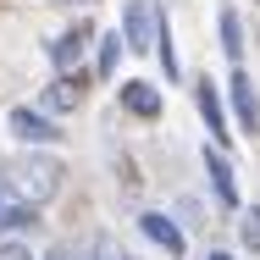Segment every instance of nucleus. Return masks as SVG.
Segmentation results:
<instances>
[{
    "instance_id": "nucleus-19",
    "label": "nucleus",
    "mask_w": 260,
    "mask_h": 260,
    "mask_svg": "<svg viewBox=\"0 0 260 260\" xmlns=\"http://www.w3.org/2000/svg\"><path fill=\"white\" fill-rule=\"evenodd\" d=\"M39 260H83V244H67V238H55V244H50Z\"/></svg>"
},
{
    "instance_id": "nucleus-3",
    "label": "nucleus",
    "mask_w": 260,
    "mask_h": 260,
    "mask_svg": "<svg viewBox=\"0 0 260 260\" xmlns=\"http://www.w3.org/2000/svg\"><path fill=\"white\" fill-rule=\"evenodd\" d=\"M94 39H100V22H94L89 11H72V22H61L50 39H45V61H50V72H78V67H89Z\"/></svg>"
},
{
    "instance_id": "nucleus-17",
    "label": "nucleus",
    "mask_w": 260,
    "mask_h": 260,
    "mask_svg": "<svg viewBox=\"0 0 260 260\" xmlns=\"http://www.w3.org/2000/svg\"><path fill=\"white\" fill-rule=\"evenodd\" d=\"M172 216H177L188 233H200V227H205V200H200V194H177V200H172Z\"/></svg>"
},
{
    "instance_id": "nucleus-15",
    "label": "nucleus",
    "mask_w": 260,
    "mask_h": 260,
    "mask_svg": "<svg viewBox=\"0 0 260 260\" xmlns=\"http://www.w3.org/2000/svg\"><path fill=\"white\" fill-rule=\"evenodd\" d=\"M83 260H139V255H133L116 233H94V238L83 244Z\"/></svg>"
},
{
    "instance_id": "nucleus-24",
    "label": "nucleus",
    "mask_w": 260,
    "mask_h": 260,
    "mask_svg": "<svg viewBox=\"0 0 260 260\" xmlns=\"http://www.w3.org/2000/svg\"><path fill=\"white\" fill-rule=\"evenodd\" d=\"M249 6H255V17H260V0H249Z\"/></svg>"
},
{
    "instance_id": "nucleus-8",
    "label": "nucleus",
    "mask_w": 260,
    "mask_h": 260,
    "mask_svg": "<svg viewBox=\"0 0 260 260\" xmlns=\"http://www.w3.org/2000/svg\"><path fill=\"white\" fill-rule=\"evenodd\" d=\"M89 89H94V72H89V67H78V72H50L45 89H39V105L67 122V116H78V111L89 105Z\"/></svg>"
},
{
    "instance_id": "nucleus-18",
    "label": "nucleus",
    "mask_w": 260,
    "mask_h": 260,
    "mask_svg": "<svg viewBox=\"0 0 260 260\" xmlns=\"http://www.w3.org/2000/svg\"><path fill=\"white\" fill-rule=\"evenodd\" d=\"M0 260H39L28 249V238H0Z\"/></svg>"
},
{
    "instance_id": "nucleus-4",
    "label": "nucleus",
    "mask_w": 260,
    "mask_h": 260,
    "mask_svg": "<svg viewBox=\"0 0 260 260\" xmlns=\"http://www.w3.org/2000/svg\"><path fill=\"white\" fill-rule=\"evenodd\" d=\"M200 177H205V200L221 216H238L244 210V188H238V160L233 150H221V144H200Z\"/></svg>"
},
{
    "instance_id": "nucleus-13",
    "label": "nucleus",
    "mask_w": 260,
    "mask_h": 260,
    "mask_svg": "<svg viewBox=\"0 0 260 260\" xmlns=\"http://www.w3.org/2000/svg\"><path fill=\"white\" fill-rule=\"evenodd\" d=\"M155 61H160V83H183V55H177V34H172V11L160 0V28H155Z\"/></svg>"
},
{
    "instance_id": "nucleus-22",
    "label": "nucleus",
    "mask_w": 260,
    "mask_h": 260,
    "mask_svg": "<svg viewBox=\"0 0 260 260\" xmlns=\"http://www.w3.org/2000/svg\"><path fill=\"white\" fill-rule=\"evenodd\" d=\"M6 200H11V194H6V183H0V210H6Z\"/></svg>"
},
{
    "instance_id": "nucleus-14",
    "label": "nucleus",
    "mask_w": 260,
    "mask_h": 260,
    "mask_svg": "<svg viewBox=\"0 0 260 260\" xmlns=\"http://www.w3.org/2000/svg\"><path fill=\"white\" fill-rule=\"evenodd\" d=\"M45 227V205H28V200H6L0 210V238H28V233H39Z\"/></svg>"
},
{
    "instance_id": "nucleus-6",
    "label": "nucleus",
    "mask_w": 260,
    "mask_h": 260,
    "mask_svg": "<svg viewBox=\"0 0 260 260\" xmlns=\"http://www.w3.org/2000/svg\"><path fill=\"white\" fill-rule=\"evenodd\" d=\"M133 227H139V238H144L150 249H160L166 260H188V227H183L172 210H160V205H139Z\"/></svg>"
},
{
    "instance_id": "nucleus-2",
    "label": "nucleus",
    "mask_w": 260,
    "mask_h": 260,
    "mask_svg": "<svg viewBox=\"0 0 260 260\" xmlns=\"http://www.w3.org/2000/svg\"><path fill=\"white\" fill-rule=\"evenodd\" d=\"M6 133H11L17 150H61V144H67V122L50 116L39 100L6 105Z\"/></svg>"
},
{
    "instance_id": "nucleus-5",
    "label": "nucleus",
    "mask_w": 260,
    "mask_h": 260,
    "mask_svg": "<svg viewBox=\"0 0 260 260\" xmlns=\"http://www.w3.org/2000/svg\"><path fill=\"white\" fill-rule=\"evenodd\" d=\"M188 100H194V116H200L205 139L221 144V150H233L238 127H233V111H227V89H221L210 72H194V78H188Z\"/></svg>"
},
{
    "instance_id": "nucleus-1",
    "label": "nucleus",
    "mask_w": 260,
    "mask_h": 260,
    "mask_svg": "<svg viewBox=\"0 0 260 260\" xmlns=\"http://www.w3.org/2000/svg\"><path fill=\"white\" fill-rule=\"evenodd\" d=\"M0 183H6V194H17L28 205H50L67 188V160L55 150H11L0 160Z\"/></svg>"
},
{
    "instance_id": "nucleus-16",
    "label": "nucleus",
    "mask_w": 260,
    "mask_h": 260,
    "mask_svg": "<svg viewBox=\"0 0 260 260\" xmlns=\"http://www.w3.org/2000/svg\"><path fill=\"white\" fill-rule=\"evenodd\" d=\"M233 227H238V244H244L249 255H260V200H249V205L238 210Z\"/></svg>"
},
{
    "instance_id": "nucleus-12",
    "label": "nucleus",
    "mask_w": 260,
    "mask_h": 260,
    "mask_svg": "<svg viewBox=\"0 0 260 260\" xmlns=\"http://www.w3.org/2000/svg\"><path fill=\"white\" fill-rule=\"evenodd\" d=\"M122 61H127V39H122V28H100V39H94V55H89V72H94V83H116Z\"/></svg>"
},
{
    "instance_id": "nucleus-7",
    "label": "nucleus",
    "mask_w": 260,
    "mask_h": 260,
    "mask_svg": "<svg viewBox=\"0 0 260 260\" xmlns=\"http://www.w3.org/2000/svg\"><path fill=\"white\" fill-rule=\"evenodd\" d=\"M227 111H233V127H238V139H260V83L249 78V67H227Z\"/></svg>"
},
{
    "instance_id": "nucleus-20",
    "label": "nucleus",
    "mask_w": 260,
    "mask_h": 260,
    "mask_svg": "<svg viewBox=\"0 0 260 260\" xmlns=\"http://www.w3.org/2000/svg\"><path fill=\"white\" fill-rule=\"evenodd\" d=\"M39 6H55V11H89V6H100V0H39Z\"/></svg>"
},
{
    "instance_id": "nucleus-21",
    "label": "nucleus",
    "mask_w": 260,
    "mask_h": 260,
    "mask_svg": "<svg viewBox=\"0 0 260 260\" xmlns=\"http://www.w3.org/2000/svg\"><path fill=\"white\" fill-rule=\"evenodd\" d=\"M200 260H238V249H227V244H210Z\"/></svg>"
},
{
    "instance_id": "nucleus-11",
    "label": "nucleus",
    "mask_w": 260,
    "mask_h": 260,
    "mask_svg": "<svg viewBox=\"0 0 260 260\" xmlns=\"http://www.w3.org/2000/svg\"><path fill=\"white\" fill-rule=\"evenodd\" d=\"M116 111L133 122H160L166 116V89L155 78H116Z\"/></svg>"
},
{
    "instance_id": "nucleus-10",
    "label": "nucleus",
    "mask_w": 260,
    "mask_h": 260,
    "mask_svg": "<svg viewBox=\"0 0 260 260\" xmlns=\"http://www.w3.org/2000/svg\"><path fill=\"white\" fill-rule=\"evenodd\" d=\"M249 45H255V34H249V22H244V6L238 0H216V50L227 67H249Z\"/></svg>"
},
{
    "instance_id": "nucleus-9",
    "label": "nucleus",
    "mask_w": 260,
    "mask_h": 260,
    "mask_svg": "<svg viewBox=\"0 0 260 260\" xmlns=\"http://www.w3.org/2000/svg\"><path fill=\"white\" fill-rule=\"evenodd\" d=\"M116 28L127 39V55H155V28H160V0H122Z\"/></svg>"
},
{
    "instance_id": "nucleus-23",
    "label": "nucleus",
    "mask_w": 260,
    "mask_h": 260,
    "mask_svg": "<svg viewBox=\"0 0 260 260\" xmlns=\"http://www.w3.org/2000/svg\"><path fill=\"white\" fill-rule=\"evenodd\" d=\"M255 50H260V17H255Z\"/></svg>"
}]
</instances>
